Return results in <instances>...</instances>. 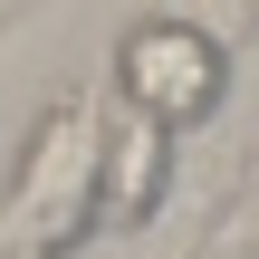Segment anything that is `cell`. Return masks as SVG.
<instances>
[{"mask_svg": "<svg viewBox=\"0 0 259 259\" xmlns=\"http://www.w3.org/2000/svg\"><path fill=\"white\" fill-rule=\"evenodd\" d=\"M106 125L87 106H58L29 154H19V183L0 202V250L10 259H67L87 231H106Z\"/></svg>", "mask_w": 259, "mask_h": 259, "instance_id": "cell-1", "label": "cell"}, {"mask_svg": "<svg viewBox=\"0 0 259 259\" xmlns=\"http://www.w3.org/2000/svg\"><path fill=\"white\" fill-rule=\"evenodd\" d=\"M115 87H125L135 115H154L163 135H183V125H202V115L221 106L231 58H221V38H211L202 19L154 10V19H135V29L115 38Z\"/></svg>", "mask_w": 259, "mask_h": 259, "instance_id": "cell-2", "label": "cell"}, {"mask_svg": "<svg viewBox=\"0 0 259 259\" xmlns=\"http://www.w3.org/2000/svg\"><path fill=\"white\" fill-rule=\"evenodd\" d=\"M163 183H173V135L154 125V115H115L106 125V231H135V221H154L163 211Z\"/></svg>", "mask_w": 259, "mask_h": 259, "instance_id": "cell-3", "label": "cell"}, {"mask_svg": "<svg viewBox=\"0 0 259 259\" xmlns=\"http://www.w3.org/2000/svg\"><path fill=\"white\" fill-rule=\"evenodd\" d=\"M250 250H259V211H250Z\"/></svg>", "mask_w": 259, "mask_h": 259, "instance_id": "cell-4", "label": "cell"}]
</instances>
